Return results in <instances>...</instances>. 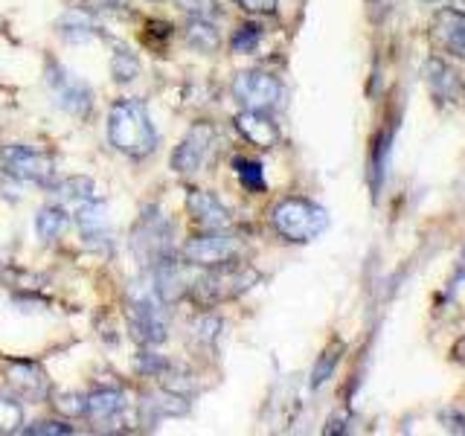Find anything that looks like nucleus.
Listing matches in <instances>:
<instances>
[{
    "label": "nucleus",
    "mask_w": 465,
    "mask_h": 436,
    "mask_svg": "<svg viewBox=\"0 0 465 436\" xmlns=\"http://www.w3.org/2000/svg\"><path fill=\"white\" fill-rule=\"evenodd\" d=\"M108 140L128 157H149L157 149V131L152 114L140 99H116L108 111Z\"/></svg>",
    "instance_id": "1"
},
{
    "label": "nucleus",
    "mask_w": 465,
    "mask_h": 436,
    "mask_svg": "<svg viewBox=\"0 0 465 436\" xmlns=\"http://www.w3.org/2000/svg\"><path fill=\"white\" fill-rule=\"evenodd\" d=\"M125 317L131 338L140 346H160L169 338V309L163 297L157 294L152 276H140L128 285Z\"/></svg>",
    "instance_id": "2"
},
{
    "label": "nucleus",
    "mask_w": 465,
    "mask_h": 436,
    "mask_svg": "<svg viewBox=\"0 0 465 436\" xmlns=\"http://www.w3.org/2000/svg\"><path fill=\"white\" fill-rule=\"evenodd\" d=\"M256 282H259V271L232 259L224 262V265H213L203 276H195L193 288H189V297L201 309H213L218 302H227L244 294V291H251Z\"/></svg>",
    "instance_id": "3"
},
{
    "label": "nucleus",
    "mask_w": 465,
    "mask_h": 436,
    "mask_svg": "<svg viewBox=\"0 0 465 436\" xmlns=\"http://www.w3.org/2000/svg\"><path fill=\"white\" fill-rule=\"evenodd\" d=\"M271 222L282 239L305 244V242H314L320 233L329 227V213L323 207H317L314 201L285 198L273 207Z\"/></svg>",
    "instance_id": "4"
},
{
    "label": "nucleus",
    "mask_w": 465,
    "mask_h": 436,
    "mask_svg": "<svg viewBox=\"0 0 465 436\" xmlns=\"http://www.w3.org/2000/svg\"><path fill=\"white\" fill-rule=\"evenodd\" d=\"M174 227L157 210H145L131 233V251L145 268H154L157 262L174 256Z\"/></svg>",
    "instance_id": "5"
},
{
    "label": "nucleus",
    "mask_w": 465,
    "mask_h": 436,
    "mask_svg": "<svg viewBox=\"0 0 465 436\" xmlns=\"http://www.w3.org/2000/svg\"><path fill=\"white\" fill-rule=\"evenodd\" d=\"M0 164H4L9 178H18V181L50 186L55 178V160L47 152L29 149V145H21V143L4 145V149H0Z\"/></svg>",
    "instance_id": "6"
},
{
    "label": "nucleus",
    "mask_w": 465,
    "mask_h": 436,
    "mask_svg": "<svg viewBox=\"0 0 465 436\" xmlns=\"http://www.w3.org/2000/svg\"><path fill=\"white\" fill-rule=\"evenodd\" d=\"M181 256L195 268H213V265H224L242 256V239L232 236L227 230H207L201 236L189 239L183 244Z\"/></svg>",
    "instance_id": "7"
},
{
    "label": "nucleus",
    "mask_w": 465,
    "mask_h": 436,
    "mask_svg": "<svg viewBox=\"0 0 465 436\" xmlns=\"http://www.w3.org/2000/svg\"><path fill=\"white\" fill-rule=\"evenodd\" d=\"M232 96L247 111H273L282 99V84L271 73L244 70L232 79Z\"/></svg>",
    "instance_id": "8"
},
{
    "label": "nucleus",
    "mask_w": 465,
    "mask_h": 436,
    "mask_svg": "<svg viewBox=\"0 0 465 436\" xmlns=\"http://www.w3.org/2000/svg\"><path fill=\"white\" fill-rule=\"evenodd\" d=\"M47 84L53 91V99L55 105L67 111L70 116H87L94 108V91L91 84H87L84 79L73 76L70 70L58 67V64H47Z\"/></svg>",
    "instance_id": "9"
},
{
    "label": "nucleus",
    "mask_w": 465,
    "mask_h": 436,
    "mask_svg": "<svg viewBox=\"0 0 465 436\" xmlns=\"http://www.w3.org/2000/svg\"><path fill=\"white\" fill-rule=\"evenodd\" d=\"M213 137H215V131L210 123H195L186 131V137L181 140L178 149L172 152V169L178 174L198 172L203 160H207L210 149H213Z\"/></svg>",
    "instance_id": "10"
},
{
    "label": "nucleus",
    "mask_w": 465,
    "mask_h": 436,
    "mask_svg": "<svg viewBox=\"0 0 465 436\" xmlns=\"http://www.w3.org/2000/svg\"><path fill=\"white\" fill-rule=\"evenodd\" d=\"M189 262H178L174 256L163 259V262H157L154 268H149V276H152V282L157 288V294L163 297L166 305H172L174 300H181L183 294H189V288H193L195 282V276H189Z\"/></svg>",
    "instance_id": "11"
},
{
    "label": "nucleus",
    "mask_w": 465,
    "mask_h": 436,
    "mask_svg": "<svg viewBox=\"0 0 465 436\" xmlns=\"http://www.w3.org/2000/svg\"><path fill=\"white\" fill-rule=\"evenodd\" d=\"M76 222L82 227V242L99 253H111L114 242H111V230H108V207L102 201H84L76 210Z\"/></svg>",
    "instance_id": "12"
},
{
    "label": "nucleus",
    "mask_w": 465,
    "mask_h": 436,
    "mask_svg": "<svg viewBox=\"0 0 465 436\" xmlns=\"http://www.w3.org/2000/svg\"><path fill=\"white\" fill-rule=\"evenodd\" d=\"M9 384L15 396L26 401H44L50 396V378L33 361H12L9 363Z\"/></svg>",
    "instance_id": "13"
},
{
    "label": "nucleus",
    "mask_w": 465,
    "mask_h": 436,
    "mask_svg": "<svg viewBox=\"0 0 465 436\" xmlns=\"http://www.w3.org/2000/svg\"><path fill=\"white\" fill-rule=\"evenodd\" d=\"M430 35L440 47L457 58H465V12L442 9L430 24Z\"/></svg>",
    "instance_id": "14"
},
{
    "label": "nucleus",
    "mask_w": 465,
    "mask_h": 436,
    "mask_svg": "<svg viewBox=\"0 0 465 436\" xmlns=\"http://www.w3.org/2000/svg\"><path fill=\"white\" fill-rule=\"evenodd\" d=\"M236 131L251 145H256V149H273V145H280V125L271 120L268 111L242 108V114L236 116Z\"/></svg>",
    "instance_id": "15"
},
{
    "label": "nucleus",
    "mask_w": 465,
    "mask_h": 436,
    "mask_svg": "<svg viewBox=\"0 0 465 436\" xmlns=\"http://www.w3.org/2000/svg\"><path fill=\"white\" fill-rule=\"evenodd\" d=\"M186 207L193 222L201 224V230H227L230 227V213L222 201H218L207 189H193L186 198Z\"/></svg>",
    "instance_id": "16"
},
{
    "label": "nucleus",
    "mask_w": 465,
    "mask_h": 436,
    "mask_svg": "<svg viewBox=\"0 0 465 436\" xmlns=\"http://www.w3.org/2000/svg\"><path fill=\"white\" fill-rule=\"evenodd\" d=\"M125 392L120 390H94L84 396V416L99 421V425H116L120 421V416L125 413Z\"/></svg>",
    "instance_id": "17"
},
{
    "label": "nucleus",
    "mask_w": 465,
    "mask_h": 436,
    "mask_svg": "<svg viewBox=\"0 0 465 436\" xmlns=\"http://www.w3.org/2000/svg\"><path fill=\"white\" fill-rule=\"evenodd\" d=\"M428 84H430V91L436 99H445V102H460L465 96V82L462 76L454 70V67H448L442 58H430L428 67Z\"/></svg>",
    "instance_id": "18"
},
{
    "label": "nucleus",
    "mask_w": 465,
    "mask_h": 436,
    "mask_svg": "<svg viewBox=\"0 0 465 436\" xmlns=\"http://www.w3.org/2000/svg\"><path fill=\"white\" fill-rule=\"evenodd\" d=\"M183 413H189L186 396H178V392H172L166 387H163V392H157V396L143 399V419L145 421H157L163 416H183Z\"/></svg>",
    "instance_id": "19"
},
{
    "label": "nucleus",
    "mask_w": 465,
    "mask_h": 436,
    "mask_svg": "<svg viewBox=\"0 0 465 436\" xmlns=\"http://www.w3.org/2000/svg\"><path fill=\"white\" fill-rule=\"evenodd\" d=\"M67 227H70V215L62 203H50V207L38 210V215H35V233H38V239L47 244L62 239Z\"/></svg>",
    "instance_id": "20"
},
{
    "label": "nucleus",
    "mask_w": 465,
    "mask_h": 436,
    "mask_svg": "<svg viewBox=\"0 0 465 436\" xmlns=\"http://www.w3.org/2000/svg\"><path fill=\"white\" fill-rule=\"evenodd\" d=\"M186 44L198 53H215L222 47V35H218V29L207 21V18H193L186 24Z\"/></svg>",
    "instance_id": "21"
},
{
    "label": "nucleus",
    "mask_w": 465,
    "mask_h": 436,
    "mask_svg": "<svg viewBox=\"0 0 465 436\" xmlns=\"http://www.w3.org/2000/svg\"><path fill=\"white\" fill-rule=\"evenodd\" d=\"M58 33H62L67 41H91L96 35V26L84 15V9H73L58 18Z\"/></svg>",
    "instance_id": "22"
},
{
    "label": "nucleus",
    "mask_w": 465,
    "mask_h": 436,
    "mask_svg": "<svg viewBox=\"0 0 465 436\" xmlns=\"http://www.w3.org/2000/svg\"><path fill=\"white\" fill-rule=\"evenodd\" d=\"M55 195L62 198V203H84V201H94V181L91 178H82V174H76V178H64L62 183H55Z\"/></svg>",
    "instance_id": "23"
},
{
    "label": "nucleus",
    "mask_w": 465,
    "mask_h": 436,
    "mask_svg": "<svg viewBox=\"0 0 465 436\" xmlns=\"http://www.w3.org/2000/svg\"><path fill=\"white\" fill-rule=\"evenodd\" d=\"M111 73H114V82H120V84L134 82L140 76L137 55L131 53V50H125V47H116L114 55H111Z\"/></svg>",
    "instance_id": "24"
},
{
    "label": "nucleus",
    "mask_w": 465,
    "mask_h": 436,
    "mask_svg": "<svg viewBox=\"0 0 465 436\" xmlns=\"http://www.w3.org/2000/svg\"><path fill=\"white\" fill-rule=\"evenodd\" d=\"M236 172H239V181L247 193H265V172H262V164L256 160H244V157H236Z\"/></svg>",
    "instance_id": "25"
},
{
    "label": "nucleus",
    "mask_w": 465,
    "mask_h": 436,
    "mask_svg": "<svg viewBox=\"0 0 465 436\" xmlns=\"http://www.w3.org/2000/svg\"><path fill=\"white\" fill-rule=\"evenodd\" d=\"M24 411L18 396H0V433H18L24 431Z\"/></svg>",
    "instance_id": "26"
},
{
    "label": "nucleus",
    "mask_w": 465,
    "mask_h": 436,
    "mask_svg": "<svg viewBox=\"0 0 465 436\" xmlns=\"http://www.w3.org/2000/svg\"><path fill=\"white\" fill-rule=\"evenodd\" d=\"M341 352H343V343H334L331 349H326L323 355H320V361L314 363V372H312V387H323L334 367H338V361H341Z\"/></svg>",
    "instance_id": "27"
},
{
    "label": "nucleus",
    "mask_w": 465,
    "mask_h": 436,
    "mask_svg": "<svg viewBox=\"0 0 465 436\" xmlns=\"http://www.w3.org/2000/svg\"><path fill=\"white\" fill-rule=\"evenodd\" d=\"M387 157H390V134H381L372 145V189L378 193L387 172Z\"/></svg>",
    "instance_id": "28"
},
{
    "label": "nucleus",
    "mask_w": 465,
    "mask_h": 436,
    "mask_svg": "<svg viewBox=\"0 0 465 436\" xmlns=\"http://www.w3.org/2000/svg\"><path fill=\"white\" fill-rule=\"evenodd\" d=\"M262 41V29L256 24H244L236 29V35L230 38V50L232 53H253Z\"/></svg>",
    "instance_id": "29"
},
{
    "label": "nucleus",
    "mask_w": 465,
    "mask_h": 436,
    "mask_svg": "<svg viewBox=\"0 0 465 436\" xmlns=\"http://www.w3.org/2000/svg\"><path fill=\"white\" fill-rule=\"evenodd\" d=\"M222 320L213 317V314H201L195 323H193V332H195V338L203 341V343H215L218 341V334H222Z\"/></svg>",
    "instance_id": "30"
},
{
    "label": "nucleus",
    "mask_w": 465,
    "mask_h": 436,
    "mask_svg": "<svg viewBox=\"0 0 465 436\" xmlns=\"http://www.w3.org/2000/svg\"><path fill=\"white\" fill-rule=\"evenodd\" d=\"M55 411L67 416V419H82L84 416V396L79 392H62V396H55Z\"/></svg>",
    "instance_id": "31"
},
{
    "label": "nucleus",
    "mask_w": 465,
    "mask_h": 436,
    "mask_svg": "<svg viewBox=\"0 0 465 436\" xmlns=\"http://www.w3.org/2000/svg\"><path fill=\"white\" fill-rule=\"evenodd\" d=\"M169 367H172V363H169L163 355L149 352V349H145V352H140V355H137V370H140L143 375H154V378H160V375H163Z\"/></svg>",
    "instance_id": "32"
},
{
    "label": "nucleus",
    "mask_w": 465,
    "mask_h": 436,
    "mask_svg": "<svg viewBox=\"0 0 465 436\" xmlns=\"http://www.w3.org/2000/svg\"><path fill=\"white\" fill-rule=\"evenodd\" d=\"M174 4H178L183 12H189L193 15V18H215L218 15V4L215 0H174Z\"/></svg>",
    "instance_id": "33"
},
{
    "label": "nucleus",
    "mask_w": 465,
    "mask_h": 436,
    "mask_svg": "<svg viewBox=\"0 0 465 436\" xmlns=\"http://www.w3.org/2000/svg\"><path fill=\"white\" fill-rule=\"evenodd\" d=\"M24 433H33V436H62V433H73L70 425H64V421H35V425L24 428Z\"/></svg>",
    "instance_id": "34"
},
{
    "label": "nucleus",
    "mask_w": 465,
    "mask_h": 436,
    "mask_svg": "<svg viewBox=\"0 0 465 436\" xmlns=\"http://www.w3.org/2000/svg\"><path fill=\"white\" fill-rule=\"evenodd\" d=\"M84 12H128V0H82Z\"/></svg>",
    "instance_id": "35"
},
{
    "label": "nucleus",
    "mask_w": 465,
    "mask_h": 436,
    "mask_svg": "<svg viewBox=\"0 0 465 436\" xmlns=\"http://www.w3.org/2000/svg\"><path fill=\"white\" fill-rule=\"evenodd\" d=\"M242 9L256 12V15H273L276 12V0H239Z\"/></svg>",
    "instance_id": "36"
},
{
    "label": "nucleus",
    "mask_w": 465,
    "mask_h": 436,
    "mask_svg": "<svg viewBox=\"0 0 465 436\" xmlns=\"http://www.w3.org/2000/svg\"><path fill=\"white\" fill-rule=\"evenodd\" d=\"M457 358H460V361H465V341H460V343H457Z\"/></svg>",
    "instance_id": "37"
}]
</instances>
